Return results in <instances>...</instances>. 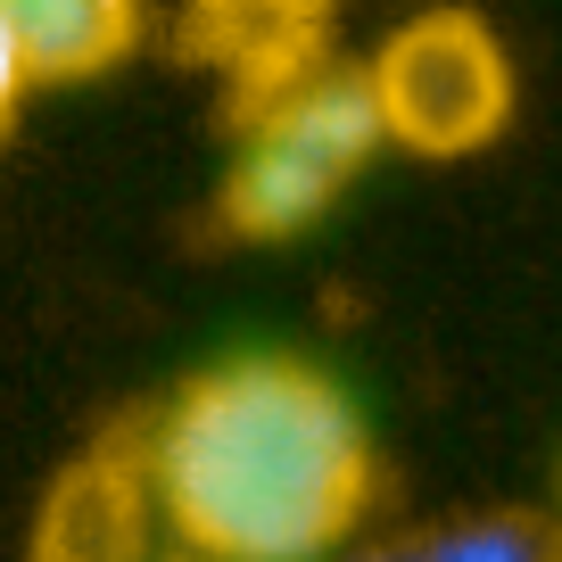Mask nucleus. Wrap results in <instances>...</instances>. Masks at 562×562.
<instances>
[{
  "mask_svg": "<svg viewBox=\"0 0 562 562\" xmlns=\"http://www.w3.org/2000/svg\"><path fill=\"white\" fill-rule=\"evenodd\" d=\"M149 488L191 562H339L372 505V439L306 356H232L149 422Z\"/></svg>",
  "mask_w": 562,
  "mask_h": 562,
  "instance_id": "nucleus-1",
  "label": "nucleus"
},
{
  "mask_svg": "<svg viewBox=\"0 0 562 562\" xmlns=\"http://www.w3.org/2000/svg\"><path fill=\"white\" fill-rule=\"evenodd\" d=\"M381 108H372L364 67H323L306 91L240 124V149L215 191V224L232 240H290L323 224L348 199V182L381 158Z\"/></svg>",
  "mask_w": 562,
  "mask_h": 562,
  "instance_id": "nucleus-2",
  "label": "nucleus"
},
{
  "mask_svg": "<svg viewBox=\"0 0 562 562\" xmlns=\"http://www.w3.org/2000/svg\"><path fill=\"white\" fill-rule=\"evenodd\" d=\"M381 133L414 158H472L513 124V58L480 9H422L364 58Z\"/></svg>",
  "mask_w": 562,
  "mask_h": 562,
  "instance_id": "nucleus-3",
  "label": "nucleus"
},
{
  "mask_svg": "<svg viewBox=\"0 0 562 562\" xmlns=\"http://www.w3.org/2000/svg\"><path fill=\"white\" fill-rule=\"evenodd\" d=\"M182 42L224 75L232 124H257L265 108H281L323 75L331 0H191Z\"/></svg>",
  "mask_w": 562,
  "mask_h": 562,
  "instance_id": "nucleus-4",
  "label": "nucleus"
},
{
  "mask_svg": "<svg viewBox=\"0 0 562 562\" xmlns=\"http://www.w3.org/2000/svg\"><path fill=\"white\" fill-rule=\"evenodd\" d=\"M149 529H158L149 456L133 439H100L91 456H75L50 480L25 562H158L149 554Z\"/></svg>",
  "mask_w": 562,
  "mask_h": 562,
  "instance_id": "nucleus-5",
  "label": "nucleus"
},
{
  "mask_svg": "<svg viewBox=\"0 0 562 562\" xmlns=\"http://www.w3.org/2000/svg\"><path fill=\"white\" fill-rule=\"evenodd\" d=\"M0 25L34 83H91L140 50L149 9L140 0H0Z\"/></svg>",
  "mask_w": 562,
  "mask_h": 562,
  "instance_id": "nucleus-6",
  "label": "nucleus"
},
{
  "mask_svg": "<svg viewBox=\"0 0 562 562\" xmlns=\"http://www.w3.org/2000/svg\"><path fill=\"white\" fill-rule=\"evenodd\" d=\"M422 562H562V521L529 505H496V513H456V521L414 529Z\"/></svg>",
  "mask_w": 562,
  "mask_h": 562,
  "instance_id": "nucleus-7",
  "label": "nucleus"
},
{
  "mask_svg": "<svg viewBox=\"0 0 562 562\" xmlns=\"http://www.w3.org/2000/svg\"><path fill=\"white\" fill-rule=\"evenodd\" d=\"M25 91H34V75H25V58H18V42H9V25H0V140L18 133Z\"/></svg>",
  "mask_w": 562,
  "mask_h": 562,
  "instance_id": "nucleus-8",
  "label": "nucleus"
},
{
  "mask_svg": "<svg viewBox=\"0 0 562 562\" xmlns=\"http://www.w3.org/2000/svg\"><path fill=\"white\" fill-rule=\"evenodd\" d=\"M339 562H422V554H414V529H405V538H381V546H356V554H339Z\"/></svg>",
  "mask_w": 562,
  "mask_h": 562,
  "instance_id": "nucleus-9",
  "label": "nucleus"
}]
</instances>
